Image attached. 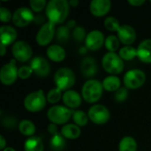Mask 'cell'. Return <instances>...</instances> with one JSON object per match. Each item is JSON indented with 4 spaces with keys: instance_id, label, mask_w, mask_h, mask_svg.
I'll return each mask as SVG.
<instances>
[{
    "instance_id": "74e56055",
    "label": "cell",
    "mask_w": 151,
    "mask_h": 151,
    "mask_svg": "<svg viewBox=\"0 0 151 151\" xmlns=\"http://www.w3.org/2000/svg\"><path fill=\"white\" fill-rule=\"evenodd\" d=\"M0 19L3 23H7L12 19V14L5 7H1L0 8Z\"/></svg>"
},
{
    "instance_id": "44dd1931",
    "label": "cell",
    "mask_w": 151,
    "mask_h": 151,
    "mask_svg": "<svg viewBox=\"0 0 151 151\" xmlns=\"http://www.w3.org/2000/svg\"><path fill=\"white\" fill-rule=\"evenodd\" d=\"M47 57L53 62H61L65 58V50L58 44H51L47 48Z\"/></svg>"
},
{
    "instance_id": "3957f363",
    "label": "cell",
    "mask_w": 151,
    "mask_h": 151,
    "mask_svg": "<svg viewBox=\"0 0 151 151\" xmlns=\"http://www.w3.org/2000/svg\"><path fill=\"white\" fill-rule=\"evenodd\" d=\"M102 65L104 71L111 75H117L124 70V61L116 52H107L102 58Z\"/></svg>"
},
{
    "instance_id": "ffe728a7",
    "label": "cell",
    "mask_w": 151,
    "mask_h": 151,
    "mask_svg": "<svg viewBox=\"0 0 151 151\" xmlns=\"http://www.w3.org/2000/svg\"><path fill=\"white\" fill-rule=\"evenodd\" d=\"M0 37H1V44L4 46H8L14 42L17 38V31L12 26L4 25L0 27Z\"/></svg>"
},
{
    "instance_id": "d4e9b609",
    "label": "cell",
    "mask_w": 151,
    "mask_h": 151,
    "mask_svg": "<svg viewBox=\"0 0 151 151\" xmlns=\"http://www.w3.org/2000/svg\"><path fill=\"white\" fill-rule=\"evenodd\" d=\"M50 147L53 151H63L66 147L65 138L58 133L52 135L50 141Z\"/></svg>"
},
{
    "instance_id": "9c48e42d",
    "label": "cell",
    "mask_w": 151,
    "mask_h": 151,
    "mask_svg": "<svg viewBox=\"0 0 151 151\" xmlns=\"http://www.w3.org/2000/svg\"><path fill=\"white\" fill-rule=\"evenodd\" d=\"M89 120L96 125H104L110 119V111L108 108L102 104H95L91 106L88 111Z\"/></svg>"
},
{
    "instance_id": "1f68e13d",
    "label": "cell",
    "mask_w": 151,
    "mask_h": 151,
    "mask_svg": "<svg viewBox=\"0 0 151 151\" xmlns=\"http://www.w3.org/2000/svg\"><path fill=\"white\" fill-rule=\"evenodd\" d=\"M63 97V94H62V90H60L59 88H54L52 89H50L47 96H46V98H47V101L50 103V104H57L61 98Z\"/></svg>"
},
{
    "instance_id": "7dc6e473",
    "label": "cell",
    "mask_w": 151,
    "mask_h": 151,
    "mask_svg": "<svg viewBox=\"0 0 151 151\" xmlns=\"http://www.w3.org/2000/svg\"><path fill=\"white\" fill-rule=\"evenodd\" d=\"M3 151H15V150L12 147H6Z\"/></svg>"
},
{
    "instance_id": "e0dca14e",
    "label": "cell",
    "mask_w": 151,
    "mask_h": 151,
    "mask_svg": "<svg viewBox=\"0 0 151 151\" xmlns=\"http://www.w3.org/2000/svg\"><path fill=\"white\" fill-rule=\"evenodd\" d=\"M81 72L86 78L94 77L97 73V65L94 58L86 57L81 63Z\"/></svg>"
},
{
    "instance_id": "5bb4252c",
    "label": "cell",
    "mask_w": 151,
    "mask_h": 151,
    "mask_svg": "<svg viewBox=\"0 0 151 151\" xmlns=\"http://www.w3.org/2000/svg\"><path fill=\"white\" fill-rule=\"evenodd\" d=\"M105 42V38L104 34L99 31V30H92L87 35L86 40H85V44L86 48L92 50L96 51L99 50Z\"/></svg>"
},
{
    "instance_id": "ac0fdd59",
    "label": "cell",
    "mask_w": 151,
    "mask_h": 151,
    "mask_svg": "<svg viewBox=\"0 0 151 151\" xmlns=\"http://www.w3.org/2000/svg\"><path fill=\"white\" fill-rule=\"evenodd\" d=\"M62 99H63V102H64L65 105L67 108H69L71 110H73V109H76L79 106H81L82 98H81V95L78 92H76L75 90L70 89V90L65 91L63 94Z\"/></svg>"
},
{
    "instance_id": "f546056e",
    "label": "cell",
    "mask_w": 151,
    "mask_h": 151,
    "mask_svg": "<svg viewBox=\"0 0 151 151\" xmlns=\"http://www.w3.org/2000/svg\"><path fill=\"white\" fill-rule=\"evenodd\" d=\"M70 28L66 26H60L56 31V38L60 43L66 42L70 38Z\"/></svg>"
},
{
    "instance_id": "ee69618b",
    "label": "cell",
    "mask_w": 151,
    "mask_h": 151,
    "mask_svg": "<svg viewBox=\"0 0 151 151\" xmlns=\"http://www.w3.org/2000/svg\"><path fill=\"white\" fill-rule=\"evenodd\" d=\"M66 26L70 28V29H74L75 27H76V22H75V20L74 19H71V20H69L68 21V23L66 24Z\"/></svg>"
},
{
    "instance_id": "8992f818",
    "label": "cell",
    "mask_w": 151,
    "mask_h": 151,
    "mask_svg": "<svg viewBox=\"0 0 151 151\" xmlns=\"http://www.w3.org/2000/svg\"><path fill=\"white\" fill-rule=\"evenodd\" d=\"M73 111L67 108L66 106L56 105L49 109L47 112L48 119L55 125H64L73 116Z\"/></svg>"
},
{
    "instance_id": "f6af8a7d",
    "label": "cell",
    "mask_w": 151,
    "mask_h": 151,
    "mask_svg": "<svg viewBox=\"0 0 151 151\" xmlns=\"http://www.w3.org/2000/svg\"><path fill=\"white\" fill-rule=\"evenodd\" d=\"M5 53H6V46L1 44V48H0V54H1V56L4 57L5 55Z\"/></svg>"
},
{
    "instance_id": "f1b7e54d",
    "label": "cell",
    "mask_w": 151,
    "mask_h": 151,
    "mask_svg": "<svg viewBox=\"0 0 151 151\" xmlns=\"http://www.w3.org/2000/svg\"><path fill=\"white\" fill-rule=\"evenodd\" d=\"M73 119L75 125H77L78 127H85L88 124L89 118L86 112H84L83 111L78 110V111H73Z\"/></svg>"
},
{
    "instance_id": "7a4b0ae2",
    "label": "cell",
    "mask_w": 151,
    "mask_h": 151,
    "mask_svg": "<svg viewBox=\"0 0 151 151\" xmlns=\"http://www.w3.org/2000/svg\"><path fill=\"white\" fill-rule=\"evenodd\" d=\"M104 87L97 80H88L82 86L81 96L88 104H94L100 100L103 96Z\"/></svg>"
},
{
    "instance_id": "7c38bea8",
    "label": "cell",
    "mask_w": 151,
    "mask_h": 151,
    "mask_svg": "<svg viewBox=\"0 0 151 151\" xmlns=\"http://www.w3.org/2000/svg\"><path fill=\"white\" fill-rule=\"evenodd\" d=\"M56 25L51 22H45L36 35V42L40 46H47L56 35Z\"/></svg>"
},
{
    "instance_id": "7bdbcfd3",
    "label": "cell",
    "mask_w": 151,
    "mask_h": 151,
    "mask_svg": "<svg viewBox=\"0 0 151 151\" xmlns=\"http://www.w3.org/2000/svg\"><path fill=\"white\" fill-rule=\"evenodd\" d=\"M5 145H6V142H5L4 137L3 135H0V148H1L2 150H4L6 148Z\"/></svg>"
},
{
    "instance_id": "60d3db41",
    "label": "cell",
    "mask_w": 151,
    "mask_h": 151,
    "mask_svg": "<svg viewBox=\"0 0 151 151\" xmlns=\"http://www.w3.org/2000/svg\"><path fill=\"white\" fill-rule=\"evenodd\" d=\"M45 21V18L42 16V15H41V14H37V15H35V19H34V22L35 23H36V24H45V23H43Z\"/></svg>"
},
{
    "instance_id": "484cf974",
    "label": "cell",
    "mask_w": 151,
    "mask_h": 151,
    "mask_svg": "<svg viewBox=\"0 0 151 151\" xmlns=\"http://www.w3.org/2000/svg\"><path fill=\"white\" fill-rule=\"evenodd\" d=\"M18 128H19V131L25 136H27V137H32L34 136L35 131H36V128H35V124L28 120V119H23L21 120L19 125H18Z\"/></svg>"
},
{
    "instance_id": "d6986e66",
    "label": "cell",
    "mask_w": 151,
    "mask_h": 151,
    "mask_svg": "<svg viewBox=\"0 0 151 151\" xmlns=\"http://www.w3.org/2000/svg\"><path fill=\"white\" fill-rule=\"evenodd\" d=\"M137 58L143 63H151V39H145L138 45Z\"/></svg>"
},
{
    "instance_id": "4fadbf2b",
    "label": "cell",
    "mask_w": 151,
    "mask_h": 151,
    "mask_svg": "<svg viewBox=\"0 0 151 151\" xmlns=\"http://www.w3.org/2000/svg\"><path fill=\"white\" fill-rule=\"evenodd\" d=\"M30 66L38 77L45 78L50 73V65L46 58L42 56H37L34 58L30 62Z\"/></svg>"
},
{
    "instance_id": "b9f144b4",
    "label": "cell",
    "mask_w": 151,
    "mask_h": 151,
    "mask_svg": "<svg viewBox=\"0 0 151 151\" xmlns=\"http://www.w3.org/2000/svg\"><path fill=\"white\" fill-rule=\"evenodd\" d=\"M145 3V0H128V4L133 6H141Z\"/></svg>"
},
{
    "instance_id": "836d02e7",
    "label": "cell",
    "mask_w": 151,
    "mask_h": 151,
    "mask_svg": "<svg viewBox=\"0 0 151 151\" xmlns=\"http://www.w3.org/2000/svg\"><path fill=\"white\" fill-rule=\"evenodd\" d=\"M47 2L45 0H32L29 2L30 8L33 12H41L47 6Z\"/></svg>"
},
{
    "instance_id": "277c9868",
    "label": "cell",
    "mask_w": 151,
    "mask_h": 151,
    "mask_svg": "<svg viewBox=\"0 0 151 151\" xmlns=\"http://www.w3.org/2000/svg\"><path fill=\"white\" fill-rule=\"evenodd\" d=\"M75 74L72 69L67 67L59 68L54 75V82L56 88L60 90H70V88L75 84Z\"/></svg>"
},
{
    "instance_id": "9a60e30c",
    "label": "cell",
    "mask_w": 151,
    "mask_h": 151,
    "mask_svg": "<svg viewBox=\"0 0 151 151\" xmlns=\"http://www.w3.org/2000/svg\"><path fill=\"white\" fill-rule=\"evenodd\" d=\"M117 35L125 46H131L136 40V32L129 25H121L117 32Z\"/></svg>"
},
{
    "instance_id": "d590c367",
    "label": "cell",
    "mask_w": 151,
    "mask_h": 151,
    "mask_svg": "<svg viewBox=\"0 0 151 151\" xmlns=\"http://www.w3.org/2000/svg\"><path fill=\"white\" fill-rule=\"evenodd\" d=\"M127 97H128V89L126 87H121L119 89H118L115 92V95H114L115 101L118 103L125 102Z\"/></svg>"
},
{
    "instance_id": "8fae6325",
    "label": "cell",
    "mask_w": 151,
    "mask_h": 151,
    "mask_svg": "<svg viewBox=\"0 0 151 151\" xmlns=\"http://www.w3.org/2000/svg\"><path fill=\"white\" fill-rule=\"evenodd\" d=\"M12 53L16 60L19 62H27L31 58L33 50L27 42L18 41L13 43L12 47Z\"/></svg>"
},
{
    "instance_id": "e575fe53",
    "label": "cell",
    "mask_w": 151,
    "mask_h": 151,
    "mask_svg": "<svg viewBox=\"0 0 151 151\" xmlns=\"http://www.w3.org/2000/svg\"><path fill=\"white\" fill-rule=\"evenodd\" d=\"M73 36L77 42H83L84 40H86V37H87L85 28L81 26L76 27L73 30Z\"/></svg>"
},
{
    "instance_id": "f35d334b",
    "label": "cell",
    "mask_w": 151,
    "mask_h": 151,
    "mask_svg": "<svg viewBox=\"0 0 151 151\" xmlns=\"http://www.w3.org/2000/svg\"><path fill=\"white\" fill-rule=\"evenodd\" d=\"M2 122H3V125L7 128H13L17 124L16 119H13L12 117H6L5 119H3Z\"/></svg>"
},
{
    "instance_id": "83f0119b",
    "label": "cell",
    "mask_w": 151,
    "mask_h": 151,
    "mask_svg": "<svg viewBox=\"0 0 151 151\" xmlns=\"http://www.w3.org/2000/svg\"><path fill=\"white\" fill-rule=\"evenodd\" d=\"M119 55L123 60L129 61V60L134 59L135 57H137V49H135L132 45L131 46H124L119 50Z\"/></svg>"
},
{
    "instance_id": "4dcf8cb0",
    "label": "cell",
    "mask_w": 151,
    "mask_h": 151,
    "mask_svg": "<svg viewBox=\"0 0 151 151\" xmlns=\"http://www.w3.org/2000/svg\"><path fill=\"white\" fill-rule=\"evenodd\" d=\"M119 43H120V41H119V37L116 35H111L106 37L104 45H105L106 49L109 50V52H115L117 50H119Z\"/></svg>"
},
{
    "instance_id": "30bf717a",
    "label": "cell",
    "mask_w": 151,
    "mask_h": 151,
    "mask_svg": "<svg viewBox=\"0 0 151 151\" xmlns=\"http://www.w3.org/2000/svg\"><path fill=\"white\" fill-rule=\"evenodd\" d=\"M35 15L28 7H19L12 14V23L18 27H24L34 21Z\"/></svg>"
},
{
    "instance_id": "603a6c76",
    "label": "cell",
    "mask_w": 151,
    "mask_h": 151,
    "mask_svg": "<svg viewBox=\"0 0 151 151\" xmlns=\"http://www.w3.org/2000/svg\"><path fill=\"white\" fill-rule=\"evenodd\" d=\"M104 89H105L108 92H116L118 89H119L121 87V81L120 79L116 75H110L107 76L102 82Z\"/></svg>"
},
{
    "instance_id": "7402d4cb",
    "label": "cell",
    "mask_w": 151,
    "mask_h": 151,
    "mask_svg": "<svg viewBox=\"0 0 151 151\" xmlns=\"http://www.w3.org/2000/svg\"><path fill=\"white\" fill-rule=\"evenodd\" d=\"M60 134L65 139L74 140L81 136V130L80 127H78L75 124H66L61 128Z\"/></svg>"
},
{
    "instance_id": "4316f807",
    "label": "cell",
    "mask_w": 151,
    "mask_h": 151,
    "mask_svg": "<svg viewBox=\"0 0 151 151\" xmlns=\"http://www.w3.org/2000/svg\"><path fill=\"white\" fill-rule=\"evenodd\" d=\"M137 142L131 136H125L119 144V151H137Z\"/></svg>"
},
{
    "instance_id": "bcb514c9",
    "label": "cell",
    "mask_w": 151,
    "mask_h": 151,
    "mask_svg": "<svg viewBox=\"0 0 151 151\" xmlns=\"http://www.w3.org/2000/svg\"><path fill=\"white\" fill-rule=\"evenodd\" d=\"M69 4L72 7H76L79 4V1L78 0H71V1H69Z\"/></svg>"
},
{
    "instance_id": "6da1fadb",
    "label": "cell",
    "mask_w": 151,
    "mask_h": 151,
    "mask_svg": "<svg viewBox=\"0 0 151 151\" xmlns=\"http://www.w3.org/2000/svg\"><path fill=\"white\" fill-rule=\"evenodd\" d=\"M70 4L66 0H50L45 8V14L49 22L55 25L63 23L69 13Z\"/></svg>"
},
{
    "instance_id": "5b68a950",
    "label": "cell",
    "mask_w": 151,
    "mask_h": 151,
    "mask_svg": "<svg viewBox=\"0 0 151 151\" xmlns=\"http://www.w3.org/2000/svg\"><path fill=\"white\" fill-rule=\"evenodd\" d=\"M47 98L43 90L39 89L28 94L24 99V107L30 112H38L46 106Z\"/></svg>"
},
{
    "instance_id": "cb8c5ba5",
    "label": "cell",
    "mask_w": 151,
    "mask_h": 151,
    "mask_svg": "<svg viewBox=\"0 0 151 151\" xmlns=\"http://www.w3.org/2000/svg\"><path fill=\"white\" fill-rule=\"evenodd\" d=\"M24 150L25 151H43V142L38 136L28 137L24 143Z\"/></svg>"
},
{
    "instance_id": "52a82bcc",
    "label": "cell",
    "mask_w": 151,
    "mask_h": 151,
    "mask_svg": "<svg viewBox=\"0 0 151 151\" xmlns=\"http://www.w3.org/2000/svg\"><path fill=\"white\" fill-rule=\"evenodd\" d=\"M124 85L127 89H137L146 81V74L140 69H132L124 76Z\"/></svg>"
},
{
    "instance_id": "ba28073f",
    "label": "cell",
    "mask_w": 151,
    "mask_h": 151,
    "mask_svg": "<svg viewBox=\"0 0 151 151\" xmlns=\"http://www.w3.org/2000/svg\"><path fill=\"white\" fill-rule=\"evenodd\" d=\"M18 68L16 66V61L15 59H12L9 63L4 64L0 71V81L5 86H11L12 85L18 76Z\"/></svg>"
},
{
    "instance_id": "ab89813d",
    "label": "cell",
    "mask_w": 151,
    "mask_h": 151,
    "mask_svg": "<svg viewBox=\"0 0 151 151\" xmlns=\"http://www.w3.org/2000/svg\"><path fill=\"white\" fill-rule=\"evenodd\" d=\"M48 132L52 135H55L58 134V127H57V125L53 124V123H50L49 126H48Z\"/></svg>"
},
{
    "instance_id": "8d00e7d4",
    "label": "cell",
    "mask_w": 151,
    "mask_h": 151,
    "mask_svg": "<svg viewBox=\"0 0 151 151\" xmlns=\"http://www.w3.org/2000/svg\"><path fill=\"white\" fill-rule=\"evenodd\" d=\"M33 73L34 72H33V70H32L30 65H23V66L19 68V70H18V76L21 80H27V79H28L32 75Z\"/></svg>"
},
{
    "instance_id": "d6a6232c",
    "label": "cell",
    "mask_w": 151,
    "mask_h": 151,
    "mask_svg": "<svg viewBox=\"0 0 151 151\" xmlns=\"http://www.w3.org/2000/svg\"><path fill=\"white\" fill-rule=\"evenodd\" d=\"M104 25L107 30L111 31V32H118L119 27L121 26V25H119V20L115 17H112V16L107 17L104 19Z\"/></svg>"
},
{
    "instance_id": "2e32d148",
    "label": "cell",
    "mask_w": 151,
    "mask_h": 151,
    "mask_svg": "<svg viewBox=\"0 0 151 151\" xmlns=\"http://www.w3.org/2000/svg\"><path fill=\"white\" fill-rule=\"evenodd\" d=\"M111 7L110 0H93L89 4V11L96 17H103L107 14Z\"/></svg>"
}]
</instances>
